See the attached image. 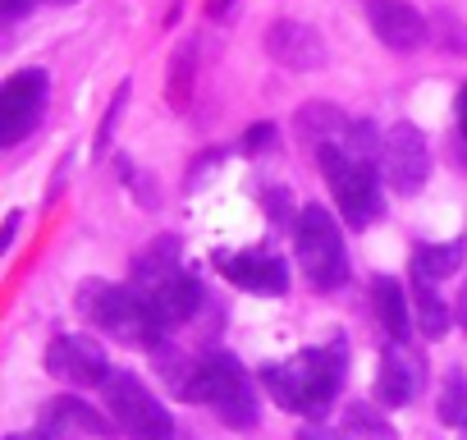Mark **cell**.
<instances>
[{"instance_id": "obj_1", "label": "cell", "mask_w": 467, "mask_h": 440, "mask_svg": "<svg viewBox=\"0 0 467 440\" xmlns=\"http://www.w3.org/2000/svg\"><path fill=\"white\" fill-rule=\"evenodd\" d=\"M78 312L83 321H92L97 330H106L110 340L129 344V349H156L161 344V312L151 308V299L133 285H106V280H83L78 289Z\"/></svg>"}, {"instance_id": "obj_2", "label": "cell", "mask_w": 467, "mask_h": 440, "mask_svg": "<svg viewBox=\"0 0 467 440\" xmlns=\"http://www.w3.org/2000/svg\"><path fill=\"white\" fill-rule=\"evenodd\" d=\"M262 381H266V390L275 394L280 408L321 417L344 385V344L303 349L294 362H271V367H262Z\"/></svg>"}, {"instance_id": "obj_3", "label": "cell", "mask_w": 467, "mask_h": 440, "mask_svg": "<svg viewBox=\"0 0 467 440\" xmlns=\"http://www.w3.org/2000/svg\"><path fill=\"white\" fill-rule=\"evenodd\" d=\"M192 403H206L224 426L234 431H248L262 417L257 403V385L248 376V367L234 358V353H211L197 362V385H192Z\"/></svg>"}, {"instance_id": "obj_4", "label": "cell", "mask_w": 467, "mask_h": 440, "mask_svg": "<svg viewBox=\"0 0 467 440\" xmlns=\"http://www.w3.org/2000/svg\"><path fill=\"white\" fill-rule=\"evenodd\" d=\"M294 248H298L303 276L317 289H339L348 280V248L326 206H303L298 225H294Z\"/></svg>"}, {"instance_id": "obj_5", "label": "cell", "mask_w": 467, "mask_h": 440, "mask_svg": "<svg viewBox=\"0 0 467 440\" xmlns=\"http://www.w3.org/2000/svg\"><path fill=\"white\" fill-rule=\"evenodd\" d=\"M321 174L330 179L335 188V202H339V215L348 220L353 230H367L371 220H380L385 211V197H380V179H376V165L367 161H353L339 142H326L321 147Z\"/></svg>"}, {"instance_id": "obj_6", "label": "cell", "mask_w": 467, "mask_h": 440, "mask_svg": "<svg viewBox=\"0 0 467 440\" xmlns=\"http://www.w3.org/2000/svg\"><path fill=\"white\" fill-rule=\"evenodd\" d=\"M101 399L110 408V422L129 435V440H174V417L165 403H156V394L133 376V372H110L101 385Z\"/></svg>"}, {"instance_id": "obj_7", "label": "cell", "mask_w": 467, "mask_h": 440, "mask_svg": "<svg viewBox=\"0 0 467 440\" xmlns=\"http://www.w3.org/2000/svg\"><path fill=\"white\" fill-rule=\"evenodd\" d=\"M47 92H51L47 69H24L0 88V147H19L42 124Z\"/></svg>"}, {"instance_id": "obj_8", "label": "cell", "mask_w": 467, "mask_h": 440, "mask_svg": "<svg viewBox=\"0 0 467 440\" xmlns=\"http://www.w3.org/2000/svg\"><path fill=\"white\" fill-rule=\"evenodd\" d=\"M385 179L394 183V193L417 197L431 179V142L417 124H394L385 133V156H380Z\"/></svg>"}, {"instance_id": "obj_9", "label": "cell", "mask_w": 467, "mask_h": 440, "mask_svg": "<svg viewBox=\"0 0 467 440\" xmlns=\"http://www.w3.org/2000/svg\"><path fill=\"white\" fill-rule=\"evenodd\" d=\"M47 372L69 381V385H106L115 367H106V353L88 335H56L47 349Z\"/></svg>"}, {"instance_id": "obj_10", "label": "cell", "mask_w": 467, "mask_h": 440, "mask_svg": "<svg viewBox=\"0 0 467 440\" xmlns=\"http://www.w3.org/2000/svg\"><path fill=\"white\" fill-rule=\"evenodd\" d=\"M367 24L389 51H417L431 37V24L408 0H367Z\"/></svg>"}, {"instance_id": "obj_11", "label": "cell", "mask_w": 467, "mask_h": 440, "mask_svg": "<svg viewBox=\"0 0 467 440\" xmlns=\"http://www.w3.org/2000/svg\"><path fill=\"white\" fill-rule=\"evenodd\" d=\"M215 271L224 280H234L239 289H257V294H285V285H289L285 257H275L271 248H248V253L215 257Z\"/></svg>"}, {"instance_id": "obj_12", "label": "cell", "mask_w": 467, "mask_h": 440, "mask_svg": "<svg viewBox=\"0 0 467 440\" xmlns=\"http://www.w3.org/2000/svg\"><path fill=\"white\" fill-rule=\"evenodd\" d=\"M421 394V358L408 344H394L380 353V372H376V403L380 408H403Z\"/></svg>"}, {"instance_id": "obj_13", "label": "cell", "mask_w": 467, "mask_h": 440, "mask_svg": "<svg viewBox=\"0 0 467 440\" xmlns=\"http://www.w3.org/2000/svg\"><path fill=\"white\" fill-rule=\"evenodd\" d=\"M266 51L285 69H321L326 65V42L317 37V28L294 24V19H280L266 28Z\"/></svg>"}, {"instance_id": "obj_14", "label": "cell", "mask_w": 467, "mask_h": 440, "mask_svg": "<svg viewBox=\"0 0 467 440\" xmlns=\"http://www.w3.org/2000/svg\"><path fill=\"white\" fill-rule=\"evenodd\" d=\"M147 299H151V308L161 312L165 326H179V321H188V317L202 308V285H197V276L179 271V276H170L165 285H156Z\"/></svg>"}, {"instance_id": "obj_15", "label": "cell", "mask_w": 467, "mask_h": 440, "mask_svg": "<svg viewBox=\"0 0 467 440\" xmlns=\"http://www.w3.org/2000/svg\"><path fill=\"white\" fill-rule=\"evenodd\" d=\"M408 294H412V289H403V280H394V276H376V285H371L376 317H380V326H385V335H389L394 344H408V326H412Z\"/></svg>"}, {"instance_id": "obj_16", "label": "cell", "mask_w": 467, "mask_h": 440, "mask_svg": "<svg viewBox=\"0 0 467 440\" xmlns=\"http://www.w3.org/2000/svg\"><path fill=\"white\" fill-rule=\"evenodd\" d=\"M183 267H179V239L174 235H161L156 244H147L142 253H138V262H133V289H142V294H151L156 285H165L170 276H179Z\"/></svg>"}, {"instance_id": "obj_17", "label": "cell", "mask_w": 467, "mask_h": 440, "mask_svg": "<svg viewBox=\"0 0 467 440\" xmlns=\"http://www.w3.org/2000/svg\"><path fill=\"white\" fill-rule=\"evenodd\" d=\"M462 267V244L449 239V244H417L412 248V276L435 285V280H449L453 271Z\"/></svg>"}, {"instance_id": "obj_18", "label": "cell", "mask_w": 467, "mask_h": 440, "mask_svg": "<svg viewBox=\"0 0 467 440\" xmlns=\"http://www.w3.org/2000/svg\"><path fill=\"white\" fill-rule=\"evenodd\" d=\"M51 426L56 431H83V435H110V417H101L83 399H51Z\"/></svg>"}, {"instance_id": "obj_19", "label": "cell", "mask_w": 467, "mask_h": 440, "mask_svg": "<svg viewBox=\"0 0 467 440\" xmlns=\"http://www.w3.org/2000/svg\"><path fill=\"white\" fill-rule=\"evenodd\" d=\"M412 308H417V326H421L426 340H444L449 335V308H444V299L435 294V285H426L417 276H412Z\"/></svg>"}, {"instance_id": "obj_20", "label": "cell", "mask_w": 467, "mask_h": 440, "mask_svg": "<svg viewBox=\"0 0 467 440\" xmlns=\"http://www.w3.org/2000/svg\"><path fill=\"white\" fill-rule=\"evenodd\" d=\"M339 440H394V426L380 417L376 403H348L339 422Z\"/></svg>"}, {"instance_id": "obj_21", "label": "cell", "mask_w": 467, "mask_h": 440, "mask_svg": "<svg viewBox=\"0 0 467 440\" xmlns=\"http://www.w3.org/2000/svg\"><path fill=\"white\" fill-rule=\"evenodd\" d=\"M339 124H344V120H339V106L312 101V106H303V115H298V138L326 147V142H330V129H339Z\"/></svg>"}, {"instance_id": "obj_22", "label": "cell", "mask_w": 467, "mask_h": 440, "mask_svg": "<svg viewBox=\"0 0 467 440\" xmlns=\"http://www.w3.org/2000/svg\"><path fill=\"white\" fill-rule=\"evenodd\" d=\"M344 152L353 161L376 165V156H385V142H380V133H376L371 120H353V124H344Z\"/></svg>"}, {"instance_id": "obj_23", "label": "cell", "mask_w": 467, "mask_h": 440, "mask_svg": "<svg viewBox=\"0 0 467 440\" xmlns=\"http://www.w3.org/2000/svg\"><path fill=\"white\" fill-rule=\"evenodd\" d=\"M435 413H440V422H444V426H462V422H467V381H462L458 372H449V376H444Z\"/></svg>"}, {"instance_id": "obj_24", "label": "cell", "mask_w": 467, "mask_h": 440, "mask_svg": "<svg viewBox=\"0 0 467 440\" xmlns=\"http://www.w3.org/2000/svg\"><path fill=\"white\" fill-rule=\"evenodd\" d=\"M124 101H129V83L115 92L110 110L101 115V129H97V142H92V161H101V156H106V147H110V133H115V124H119V110H124Z\"/></svg>"}, {"instance_id": "obj_25", "label": "cell", "mask_w": 467, "mask_h": 440, "mask_svg": "<svg viewBox=\"0 0 467 440\" xmlns=\"http://www.w3.org/2000/svg\"><path fill=\"white\" fill-rule=\"evenodd\" d=\"M188 79H192V42L174 56V65H170V101L179 106V83L188 88Z\"/></svg>"}, {"instance_id": "obj_26", "label": "cell", "mask_w": 467, "mask_h": 440, "mask_svg": "<svg viewBox=\"0 0 467 440\" xmlns=\"http://www.w3.org/2000/svg\"><path fill=\"white\" fill-rule=\"evenodd\" d=\"M271 142H275V124H253V129L244 133V147H248V152H266Z\"/></svg>"}, {"instance_id": "obj_27", "label": "cell", "mask_w": 467, "mask_h": 440, "mask_svg": "<svg viewBox=\"0 0 467 440\" xmlns=\"http://www.w3.org/2000/svg\"><path fill=\"white\" fill-rule=\"evenodd\" d=\"M33 5H37V0H0V15H5V19L15 24V19H24Z\"/></svg>"}, {"instance_id": "obj_28", "label": "cell", "mask_w": 467, "mask_h": 440, "mask_svg": "<svg viewBox=\"0 0 467 440\" xmlns=\"http://www.w3.org/2000/svg\"><path fill=\"white\" fill-rule=\"evenodd\" d=\"M294 440H339V435H330L326 426H317V422H312V426H303V431H298Z\"/></svg>"}, {"instance_id": "obj_29", "label": "cell", "mask_w": 467, "mask_h": 440, "mask_svg": "<svg viewBox=\"0 0 467 440\" xmlns=\"http://www.w3.org/2000/svg\"><path fill=\"white\" fill-rule=\"evenodd\" d=\"M453 110H458V129H462V138H467V83L458 88V106H453Z\"/></svg>"}, {"instance_id": "obj_30", "label": "cell", "mask_w": 467, "mask_h": 440, "mask_svg": "<svg viewBox=\"0 0 467 440\" xmlns=\"http://www.w3.org/2000/svg\"><path fill=\"white\" fill-rule=\"evenodd\" d=\"M234 10V0H206V15L211 19H220V15H229Z\"/></svg>"}, {"instance_id": "obj_31", "label": "cell", "mask_w": 467, "mask_h": 440, "mask_svg": "<svg viewBox=\"0 0 467 440\" xmlns=\"http://www.w3.org/2000/svg\"><path fill=\"white\" fill-rule=\"evenodd\" d=\"M458 321H462V330H467V285H462V294H458Z\"/></svg>"}, {"instance_id": "obj_32", "label": "cell", "mask_w": 467, "mask_h": 440, "mask_svg": "<svg viewBox=\"0 0 467 440\" xmlns=\"http://www.w3.org/2000/svg\"><path fill=\"white\" fill-rule=\"evenodd\" d=\"M10 440H47V435H37V431H24V435H10Z\"/></svg>"}, {"instance_id": "obj_33", "label": "cell", "mask_w": 467, "mask_h": 440, "mask_svg": "<svg viewBox=\"0 0 467 440\" xmlns=\"http://www.w3.org/2000/svg\"><path fill=\"white\" fill-rule=\"evenodd\" d=\"M458 440H467V422H462V426H458Z\"/></svg>"}, {"instance_id": "obj_34", "label": "cell", "mask_w": 467, "mask_h": 440, "mask_svg": "<svg viewBox=\"0 0 467 440\" xmlns=\"http://www.w3.org/2000/svg\"><path fill=\"white\" fill-rule=\"evenodd\" d=\"M51 5H74V0H51Z\"/></svg>"}]
</instances>
